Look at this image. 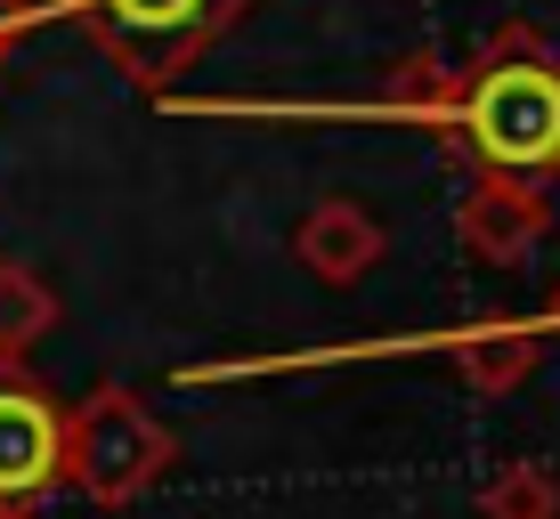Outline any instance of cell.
Segmentation results:
<instances>
[{
    "label": "cell",
    "instance_id": "obj_3",
    "mask_svg": "<svg viewBox=\"0 0 560 519\" xmlns=\"http://www.w3.org/2000/svg\"><path fill=\"white\" fill-rule=\"evenodd\" d=\"M253 9L260 0H73V16L114 49V66H122L139 90H163L171 73H187Z\"/></svg>",
    "mask_w": 560,
    "mask_h": 519
},
{
    "label": "cell",
    "instance_id": "obj_10",
    "mask_svg": "<svg viewBox=\"0 0 560 519\" xmlns=\"http://www.w3.org/2000/svg\"><path fill=\"white\" fill-rule=\"evenodd\" d=\"M479 519H560L552 463H504L488 487H479Z\"/></svg>",
    "mask_w": 560,
    "mask_h": 519
},
{
    "label": "cell",
    "instance_id": "obj_5",
    "mask_svg": "<svg viewBox=\"0 0 560 519\" xmlns=\"http://www.w3.org/2000/svg\"><path fill=\"white\" fill-rule=\"evenodd\" d=\"M455 236L479 268H528L536 244L552 236V196L545 179H512V170H471L455 203Z\"/></svg>",
    "mask_w": 560,
    "mask_h": 519
},
{
    "label": "cell",
    "instance_id": "obj_12",
    "mask_svg": "<svg viewBox=\"0 0 560 519\" xmlns=\"http://www.w3.org/2000/svg\"><path fill=\"white\" fill-rule=\"evenodd\" d=\"M0 519H25V511H9V504H0Z\"/></svg>",
    "mask_w": 560,
    "mask_h": 519
},
{
    "label": "cell",
    "instance_id": "obj_9",
    "mask_svg": "<svg viewBox=\"0 0 560 519\" xmlns=\"http://www.w3.org/2000/svg\"><path fill=\"white\" fill-rule=\"evenodd\" d=\"M382 114H398V122H447L455 106V66H439V57H407V66H390V82H382Z\"/></svg>",
    "mask_w": 560,
    "mask_h": 519
},
{
    "label": "cell",
    "instance_id": "obj_6",
    "mask_svg": "<svg viewBox=\"0 0 560 519\" xmlns=\"http://www.w3.org/2000/svg\"><path fill=\"white\" fill-rule=\"evenodd\" d=\"M382 252H390V236H382V220H374V211H365L358 196H325V203H308V220L293 227V260H301L317 284H334V293L365 284V276L382 268Z\"/></svg>",
    "mask_w": 560,
    "mask_h": 519
},
{
    "label": "cell",
    "instance_id": "obj_11",
    "mask_svg": "<svg viewBox=\"0 0 560 519\" xmlns=\"http://www.w3.org/2000/svg\"><path fill=\"white\" fill-rule=\"evenodd\" d=\"M545 317H552V325H560V293H552V309H545Z\"/></svg>",
    "mask_w": 560,
    "mask_h": 519
},
{
    "label": "cell",
    "instance_id": "obj_8",
    "mask_svg": "<svg viewBox=\"0 0 560 519\" xmlns=\"http://www.w3.org/2000/svg\"><path fill=\"white\" fill-rule=\"evenodd\" d=\"M57 333V293L42 268L25 260H0V357H25L33 341Z\"/></svg>",
    "mask_w": 560,
    "mask_h": 519
},
{
    "label": "cell",
    "instance_id": "obj_2",
    "mask_svg": "<svg viewBox=\"0 0 560 519\" xmlns=\"http://www.w3.org/2000/svg\"><path fill=\"white\" fill-rule=\"evenodd\" d=\"M179 463V438L154 422L139 390H90L82 406H66V479L57 487L90 495L98 511H122Z\"/></svg>",
    "mask_w": 560,
    "mask_h": 519
},
{
    "label": "cell",
    "instance_id": "obj_1",
    "mask_svg": "<svg viewBox=\"0 0 560 519\" xmlns=\"http://www.w3.org/2000/svg\"><path fill=\"white\" fill-rule=\"evenodd\" d=\"M439 130H455L479 170L560 179V49L536 25L488 33L471 66H455V106Z\"/></svg>",
    "mask_w": 560,
    "mask_h": 519
},
{
    "label": "cell",
    "instance_id": "obj_7",
    "mask_svg": "<svg viewBox=\"0 0 560 519\" xmlns=\"http://www.w3.org/2000/svg\"><path fill=\"white\" fill-rule=\"evenodd\" d=\"M545 325H463V333H447L439 350H447V365L463 374V390L471 398H504V390H520V381L536 374V350H545Z\"/></svg>",
    "mask_w": 560,
    "mask_h": 519
},
{
    "label": "cell",
    "instance_id": "obj_4",
    "mask_svg": "<svg viewBox=\"0 0 560 519\" xmlns=\"http://www.w3.org/2000/svg\"><path fill=\"white\" fill-rule=\"evenodd\" d=\"M57 479H66V406L16 357H0V504L25 511Z\"/></svg>",
    "mask_w": 560,
    "mask_h": 519
}]
</instances>
